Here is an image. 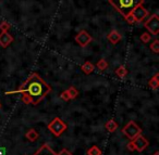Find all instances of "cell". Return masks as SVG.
<instances>
[{"mask_svg": "<svg viewBox=\"0 0 159 155\" xmlns=\"http://www.w3.org/2000/svg\"><path fill=\"white\" fill-rule=\"evenodd\" d=\"M51 92V87L44 81V79L37 74L32 73L26 80L16 90L7 91L6 94H16V93H26L34 98L33 105H37L40 101L46 98L47 94Z\"/></svg>", "mask_w": 159, "mask_h": 155, "instance_id": "cell-1", "label": "cell"}, {"mask_svg": "<svg viewBox=\"0 0 159 155\" xmlns=\"http://www.w3.org/2000/svg\"><path fill=\"white\" fill-rule=\"evenodd\" d=\"M145 0H109V3L119 12L121 15L126 16L130 14L137 6L144 3Z\"/></svg>", "mask_w": 159, "mask_h": 155, "instance_id": "cell-2", "label": "cell"}, {"mask_svg": "<svg viewBox=\"0 0 159 155\" xmlns=\"http://www.w3.org/2000/svg\"><path fill=\"white\" fill-rule=\"evenodd\" d=\"M48 130L52 133L55 137H60L64 131L68 129V125L59 117H55L48 125H47Z\"/></svg>", "mask_w": 159, "mask_h": 155, "instance_id": "cell-3", "label": "cell"}, {"mask_svg": "<svg viewBox=\"0 0 159 155\" xmlns=\"http://www.w3.org/2000/svg\"><path fill=\"white\" fill-rule=\"evenodd\" d=\"M122 133H123L128 139L133 140L135 137H137L139 135H141L142 129H141V127L136 124V123L133 122V120H131V122H129L128 124L122 128Z\"/></svg>", "mask_w": 159, "mask_h": 155, "instance_id": "cell-4", "label": "cell"}, {"mask_svg": "<svg viewBox=\"0 0 159 155\" xmlns=\"http://www.w3.org/2000/svg\"><path fill=\"white\" fill-rule=\"evenodd\" d=\"M144 27L149 32L150 35H158L159 34V16L157 13L150 15V18L144 23Z\"/></svg>", "mask_w": 159, "mask_h": 155, "instance_id": "cell-5", "label": "cell"}, {"mask_svg": "<svg viewBox=\"0 0 159 155\" xmlns=\"http://www.w3.org/2000/svg\"><path fill=\"white\" fill-rule=\"evenodd\" d=\"M131 14H132V16L134 18L135 23H141L142 21H144V19L147 18L149 12L147 11V9H145V8L143 7V5H141V6H137V7L131 12Z\"/></svg>", "mask_w": 159, "mask_h": 155, "instance_id": "cell-6", "label": "cell"}, {"mask_svg": "<svg viewBox=\"0 0 159 155\" xmlns=\"http://www.w3.org/2000/svg\"><path fill=\"white\" fill-rule=\"evenodd\" d=\"M132 142H133V144H134V149L139 153H142L143 151H145L146 148L149 145L148 140L146 139L144 136H142V133L137 136V137H135L134 139L132 140Z\"/></svg>", "mask_w": 159, "mask_h": 155, "instance_id": "cell-7", "label": "cell"}, {"mask_svg": "<svg viewBox=\"0 0 159 155\" xmlns=\"http://www.w3.org/2000/svg\"><path fill=\"white\" fill-rule=\"evenodd\" d=\"M92 40H93V37H92L86 31H81L75 36V41H76V44L79 45L80 47H82V48L86 47Z\"/></svg>", "mask_w": 159, "mask_h": 155, "instance_id": "cell-8", "label": "cell"}, {"mask_svg": "<svg viewBox=\"0 0 159 155\" xmlns=\"http://www.w3.org/2000/svg\"><path fill=\"white\" fill-rule=\"evenodd\" d=\"M12 42H13V37L11 34H9L8 32H1V34H0V47L8 48Z\"/></svg>", "mask_w": 159, "mask_h": 155, "instance_id": "cell-9", "label": "cell"}, {"mask_svg": "<svg viewBox=\"0 0 159 155\" xmlns=\"http://www.w3.org/2000/svg\"><path fill=\"white\" fill-rule=\"evenodd\" d=\"M33 155H58L49 144H43Z\"/></svg>", "mask_w": 159, "mask_h": 155, "instance_id": "cell-10", "label": "cell"}, {"mask_svg": "<svg viewBox=\"0 0 159 155\" xmlns=\"http://www.w3.org/2000/svg\"><path fill=\"white\" fill-rule=\"evenodd\" d=\"M121 38H122L121 34H120L118 31H116V29H112V31L108 34V36H107V39H108L112 45H117L118 42L121 40Z\"/></svg>", "mask_w": 159, "mask_h": 155, "instance_id": "cell-11", "label": "cell"}, {"mask_svg": "<svg viewBox=\"0 0 159 155\" xmlns=\"http://www.w3.org/2000/svg\"><path fill=\"white\" fill-rule=\"evenodd\" d=\"M118 127H119V125H118V123L116 122L115 119H109L108 122L105 124V128H106V130L109 131V132H115L118 129Z\"/></svg>", "mask_w": 159, "mask_h": 155, "instance_id": "cell-12", "label": "cell"}, {"mask_svg": "<svg viewBox=\"0 0 159 155\" xmlns=\"http://www.w3.org/2000/svg\"><path fill=\"white\" fill-rule=\"evenodd\" d=\"M25 138H26L30 142H35L36 140L39 138V135H38V132L35 130V129L32 128V129H30L26 133H25Z\"/></svg>", "mask_w": 159, "mask_h": 155, "instance_id": "cell-13", "label": "cell"}, {"mask_svg": "<svg viewBox=\"0 0 159 155\" xmlns=\"http://www.w3.org/2000/svg\"><path fill=\"white\" fill-rule=\"evenodd\" d=\"M81 68H82V71L85 73V74L89 75V74H92V73L94 72V70H95V65H94L92 62L86 61L82 66H81Z\"/></svg>", "mask_w": 159, "mask_h": 155, "instance_id": "cell-14", "label": "cell"}, {"mask_svg": "<svg viewBox=\"0 0 159 155\" xmlns=\"http://www.w3.org/2000/svg\"><path fill=\"white\" fill-rule=\"evenodd\" d=\"M158 77H159V74H155L152 76V78H150V80L148 81V86L152 88V90H157L159 87V80H158Z\"/></svg>", "mask_w": 159, "mask_h": 155, "instance_id": "cell-15", "label": "cell"}, {"mask_svg": "<svg viewBox=\"0 0 159 155\" xmlns=\"http://www.w3.org/2000/svg\"><path fill=\"white\" fill-rule=\"evenodd\" d=\"M128 70L124 65H120L119 67L116 70V75H117L119 78H124V77L128 75Z\"/></svg>", "mask_w": 159, "mask_h": 155, "instance_id": "cell-16", "label": "cell"}, {"mask_svg": "<svg viewBox=\"0 0 159 155\" xmlns=\"http://www.w3.org/2000/svg\"><path fill=\"white\" fill-rule=\"evenodd\" d=\"M87 155H102V151L97 145H93L87 150Z\"/></svg>", "mask_w": 159, "mask_h": 155, "instance_id": "cell-17", "label": "cell"}, {"mask_svg": "<svg viewBox=\"0 0 159 155\" xmlns=\"http://www.w3.org/2000/svg\"><path fill=\"white\" fill-rule=\"evenodd\" d=\"M66 91H68V93H69V96H70L71 100H74V99H76L77 96H79V91H77L76 88L73 87V86H71V87L69 88Z\"/></svg>", "mask_w": 159, "mask_h": 155, "instance_id": "cell-18", "label": "cell"}, {"mask_svg": "<svg viewBox=\"0 0 159 155\" xmlns=\"http://www.w3.org/2000/svg\"><path fill=\"white\" fill-rule=\"evenodd\" d=\"M96 67H97L99 71L107 70V68H108V62H107L105 59H100L99 61L97 62V64H96Z\"/></svg>", "mask_w": 159, "mask_h": 155, "instance_id": "cell-19", "label": "cell"}, {"mask_svg": "<svg viewBox=\"0 0 159 155\" xmlns=\"http://www.w3.org/2000/svg\"><path fill=\"white\" fill-rule=\"evenodd\" d=\"M23 96H22V102L24 103V104H33L34 103V98L33 97H31V96H29V94H26V93H22Z\"/></svg>", "mask_w": 159, "mask_h": 155, "instance_id": "cell-20", "label": "cell"}, {"mask_svg": "<svg viewBox=\"0 0 159 155\" xmlns=\"http://www.w3.org/2000/svg\"><path fill=\"white\" fill-rule=\"evenodd\" d=\"M150 50L152 51V52L154 53H158L159 52V40L158 39H155L154 41L152 42V44H150Z\"/></svg>", "mask_w": 159, "mask_h": 155, "instance_id": "cell-21", "label": "cell"}, {"mask_svg": "<svg viewBox=\"0 0 159 155\" xmlns=\"http://www.w3.org/2000/svg\"><path fill=\"white\" fill-rule=\"evenodd\" d=\"M141 40L144 44H148V42L152 40V35L149 33H143L141 35Z\"/></svg>", "mask_w": 159, "mask_h": 155, "instance_id": "cell-22", "label": "cell"}, {"mask_svg": "<svg viewBox=\"0 0 159 155\" xmlns=\"http://www.w3.org/2000/svg\"><path fill=\"white\" fill-rule=\"evenodd\" d=\"M11 27V25L7 22V21H2V22L0 23V31L1 32H8Z\"/></svg>", "mask_w": 159, "mask_h": 155, "instance_id": "cell-23", "label": "cell"}, {"mask_svg": "<svg viewBox=\"0 0 159 155\" xmlns=\"http://www.w3.org/2000/svg\"><path fill=\"white\" fill-rule=\"evenodd\" d=\"M60 98H61L63 101H70L71 100L70 96H69V93H68V91H66V90H64L63 92H61V94H60Z\"/></svg>", "mask_w": 159, "mask_h": 155, "instance_id": "cell-24", "label": "cell"}, {"mask_svg": "<svg viewBox=\"0 0 159 155\" xmlns=\"http://www.w3.org/2000/svg\"><path fill=\"white\" fill-rule=\"evenodd\" d=\"M124 19H125V21L129 23V24H134L135 23V20H134V18L132 16V14H128L126 16H124Z\"/></svg>", "mask_w": 159, "mask_h": 155, "instance_id": "cell-25", "label": "cell"}, {"mask_svg": "<svg viewBox=\"0 0 159 155\" xmlns=\"http://www.w3.org/2000/svg\"><path fill=\"white\" fill-rule=\"evenodd\" d=\"M58 155H73V154L69 150H66V149H63V150H61L59 153H58Z\"/></svg>", "mask_w": 159, "mask_h": 155, "instance_id": "cell-26", "label": "cell"}, {"mask_svg": "<svg viewBox=\"0 0 159 155\" xmlns=\"http://www.w3.org/2000/svg\"><path fill=\"white\" fill-rule=\"evenodd\" d=\"M126 148H128V150L130 151V152H133V151H135V149H134V144H133L132 140H131V141L129 142L128 144H126Z\"/></svg>", "mask_w": 159, "mask_h": 155, "instance_id": "cell-27", "label": "cell"}, {"mask_svg": "<svg viewBox=\"0 0 159 155\" xmlns=\"http://www.w3.org/2000/svg\"><path fill=\"white\" fill-rule=\"evenodd\" d=\"M0 155H6V148L0 146Z\"/></svg>", "mask_w": 159, "mask_h": 155, "instance_id": "cell-28", "label": "cell"}, {"mask_svg": "<svg viewBox=\"0 0 159 155\" xmlns=\"http://www.w3.org/2000/svg\"><path fill=\"white\" fill-rule=\"evenodd\" d=\"M152 155H159V151H156V152H155Z\"/></svg>", "mask_w": 159, "mask_h": 155, "instance_id": "cell-29", "label": "cell"}, {"mask_svg": "<svg viewBox=\"0 0 159 155\" xmlns=\"http://www.w3.org/2000/svg\"><path fill=\"white\" fill-rule=\"evenodd\" d=\"M0 109H1V103H0Z\"/></svg>", "mask_w": 159, "mask_h": 155, "instance_id": "cell-30", "label": "cell"}]
</instances>
